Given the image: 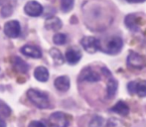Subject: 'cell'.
<instances>
[{"label": "cell", "mask_w": 146, "mask_h": 127, "mask_svg": "<svg viewBox=\"0 0 146 127\" xmlns=\"http://www.w3.org/2000/svg\"><path fill=\"white\" fill-rule=\"evenodd\" d=\"M27 97L38 108L45 109V108H48L50 106V100H49V97L47 96V95L43 93V91H38V89H28Z\"/></svg>", "instance_id": "cell-1"}, {"label": "cell", "mask_w": 146, "mask_h": 127, "mask_svg": "<svg viewBox=\"0 0 146 127\" xmlns=\"http://www.w3.org/2000/svg\"><path fill=\"white\" fill-rule=\"evenodd\" d=\"M48 124L49 127H68L70 120L63 112H54L49 116Z\"/></svg>", "instance_id": "cell-2"}, {"label": "cell", "mask_w": 146, "mask_h": 127, "mask_svg": "<svg viewBox=\"0 0 146 127\" xmlns=\"http://www.w3.org/2000/svg\"><path fill=\"white\" fill-rule=\"evenodd\" d=\"M81 45L83 48L85 49L86 52L90 53V54H94L100 49V42L96 38L92 36L84 37L81 41Z\"/></svg>", "instance_id": "cell-3"}, {"label": "cell", "mask_w": 146, "mask_h": 127, "mask_svg": "<svg viewBox=\"0 0 146 127\" xmlns=\"http://www.w3.org/2000/svg\"><path fill=\"white\" fill-rule=\"evenodd\" d=\"M127 91L130 95H138L140 97L146 96V81H133L128 83Z\"/></svg>", "instance_id": "cell-4"}, {"label": "cell", "mask_w": 146, "mask_h": 127, "mask_svg": "<svg viewBox=\"0 0 146 127\" xmlns=\"http://www.w3.org/2000/svg\"><path fill=\"white\" fill-rule=\"evenodd\" d=\"M122 46H123V41L120 37H116V36L111 37L108 40V44H106L104 52L110 55L118 54L121 51V49H122Z\"/></svg>", "instance_id": "cell-5"}, {"label": "cell", "mask_w": 146, "mask_h": 127, "mask_svg": "<svg viewBox=\"0 0 146 127\" xmlns=\"http://www.w3.org/2000/svg\"><path fill=\"white\" fill-rule=\"evenodd\" d=\"M4 33L9 38H17L21 33V26L16 20L8 21L4 25Z\"/></svg>", "instance_id": "cell-6"}, {"label": "cell", "mask_w": 146, "mask_h": 127, "mask_svg": "<svg viewBox=\"0 0 146 127\" xmlns=\"http://www.w3.org/2000/svg\"><path fill=\"white\" fill-rule=\"evenodd\" d=\"M24 12L31 17H38L43 13V6L35 0H30L24 6Z\"/></svg>", "instance_id": "cell-7"}, {"label": "cell", "mask_w": 146, "mask_h": 127, "mask_svg": "<svg viewBox=\"0 0 146 127\" xmlns=\"http://www.w3.org/2000/svg\"><path fill=\"white\" fill-rule=\"evenodd\" d=\"M80 79L90 81V83H96L100 79V75L96 71H94L90 67H88L82 71L81 75H80Z\"/></svg>", "instance_id": "cell-8"}, {"label": "cell", "mask_w": 146, "mask_h": 127, "mask_svg": "<svg viewBox=\"0 0 146 127\" xmlns=\"http://www.w3.org/2000/svg\"><path fill=\"white\" fill-rule=\"evenodd\" d=\"M127 65L132 69H142L145 65V61L140 55L132 52L127 57Z\"/></svg>", "instance_id": "cell-9"}, {"label": "cell", "mask_w": 146, "mask_h": 127, "mask_svg": "<svg viewBox=\"0 0 146 127\" xmlns=\"http://www.w3.org/2000/svg\"><path fill=\"white\" fill-rule=\"evenodd\" d=\"M65 58L69 64H71V65H76V64L79 63L80 60L82 59V53H81V51L76 48V47H72V48H69L67 50Z\"/></svg>", "instance_id": "cell-10"}, {"label": "cell", "mask_w": 146, "mask_h": 127, "mask_svg": "<svg viewBox=\"0 0 146 127\" xmlns=\"http://www.w3.org/2000/svg\"><path fill=\"white\" fill-rule=\"evenodd\" d=\"M21 53L25 56H28L33 59H40L42 57V52L37 46L33 45H26L21 48Z\"/></svg>", "instance_id": "cell-11"}, {"label": "cell", "mask_w": 146, "mask_h": 127, "mask_svg": "<svg viewBox=\"0 0 146 127\" xmlns=\"http://www.w3.org/2000/svg\"><path fill=\"white\" fill-rule=\"evenodd\" d=\"M54 85H55V87H56L58 91H67L68 89H70L71 83H70V79L67 75H61V77H57V79H55Z\"/></svg>", "instance_id": "cell-12"}, {"label": "cell", "mask_w": 146, "mask_h": 127, "mask_svg": "<svg viewBox=\"0 0 146 127\" xmlns=\"http://www.w3.org/2000/svg\"><path fill=\"white\" fill-rule=\"evenodd\" d=\"M45 28L50 31H59L62 28V21L58 17H49L45 21Z\"/></svg>", "instance_id": "cell-13"}, {"label": "cell", "mask_w": 146, "mask_h": 127, "mask_svg": "<svg viewBox=\"0 0 146 127\" xmlns=\"http://www.w3.org/2000/svg\"><path fill=\"white\" fill-rule=\"evenodd\" d=\"M129 106L126 104V102L122 101V100H119L116 104H114L111 108H110V111L117 113L121 116H126L129 113Z\"/></svg>", "instance_id": "cell-14"}, {"label": "cell", "mask_w": 146, "mask_h": 127, "mask_svg": "<svg viewBox=\"0 0 146 127\" xmlns=\"http://www.w3.org/2000/svg\"><path fill=\"white\" fill-rule=\"evenodd\" d=\"M34 77L38 81L45 83L49 79V71L45 67H37L34 71Z\"/></svg>", "instance_id": "cell-15"}, {"label": "cell", "mask_w": 146, "mask_h": 127, "mask_svg": "<svg viewBox=\"0 0 146 127\" xmlns=\"http://www.w3.org/2000/svg\"><path fill=\"white\" fill-rule=\"evenodd\" d=\"M117 81L112 77H110L108 81V87H106V95L108 98H112L117 91Z\"/></svg>", "instance_id": "cell-16"}, {"label": "cell", "mask_w": 146, "mask_h": 127, "mask_svg": "<svg viewBox=\"0 0 146 127\" xmlns=\"http://www.w3.org/2000/svg\"><path fill=\"white\" fill-rule=\"evenodd\" d=\"M13 65H14V67H15V69H17L19 73H26L28 71V69H29V67H28L27 64L20 58H14Z\"/></svg>", "instance_id": "cell-17"}, {"label": "cell", "mask_w": 146, "mask_h": 127, "mask_svg": "<svg viewBox=\"0 0 146 127\" xmlns=\"http://www.w3.org/2000/svg\"><path fill=\"white\" fill-rule=\"evenodd\" d=\"M50 55L52 57V59L54 60V62L56 65H63L65 62V58L62 55V53L60 52L57 48H53L50 50Z\"/></svg>", "instance_id": "cell-18"}, {"label": "cell", "mask_w": 146, "mask_h": 127, "mask_svg": "<svg viewBox=\"0 0 146 127\" xmlns=\"http://www.w3.org/2000/svg\"><path fill=\"white\" fill-rule=\"evenodd\" d=\"M125 24L126 26L132 31H137L138 30V24L136 22V17L135 15H128L125 18Z\"/></svg>", "instance_id": "cell-19"}, {"label": "cell", "mask_w": 146, "mask_h": 127, "mask_svg": "<svg viewBox=\"0 0 146 127\" xmlns=\"http://www.w3.org/2000/svg\"><path fill=\"white\" fill-rule=\"evenodd\" d=\"M104 119L102 117L98 115H96L92 118V120L90 121L88 127H104Z\"/></svg>", "instance_id": "cell-20"}, {"label": "cell", "mask_w": 146, "mask_h": 127, "mask_svg": "<svg viewBox=\"0 0 146 127\" xmlns=\"http://www.w3.org/2000/svg\"><path fill=\"white\" fill-rule=\"evenodd\" d=\"M11 114V109L4 101L0 100V118L8 117Z\"/></svg>", "instance_id": "cell-21"}, {"label": "cell", "mask_w": 146, "mask_h": 127, "mask_svg": "<svg viewBox=\"0 0 146 127\" xmlns=\"http://www.w3.org/2000/svg\"><path fill=\"white\" fill-rule=\"evenodd\" d=\"M74 0H61V9L63 12H70L74 7Z\"/></svg>", "instance_id": "cell-22"}, {"label": "cell", "mask_w": 146, "mask_h": 127, "mask_svg": "<svg viewBox=\"0 0 146 127\" xmlns=\"http://www.w3.org/2000/svg\"><path fill=\"white\" fill-rule=\"evenodd\" d=\"M53 42L56 45H64L67 43V36L65 34H62V33H57L53 37Z\"/></svg>", "instance_id": "cell-23"}, {"label": "cell", "mask_w": 146, "mask_h": 127, "mask_svg": "<svg viewBox=\"0 0 146 127\" xmlns=\"http://www.w3.org/2000/svg\"><path fill=\"white\" fill-rule=\"evenodd\" d=\"M12 12H13V8H12L11 5H8L7 4V5L3 6V7L1 8V15L3 16L4 18L11 15Z\"/></svg>", "instance_id": "cell-24"}, {"label": "cell", "mask_w": 146, "mask_h": 127, "mask_svg": "<svg viewBox=\"0 0 146 127\" xmlns=\"http://www.w3.org/2000/svg\"><path fill=\"white\" fill-rule=\"evenodd\" d=\"M28 127H46V125H45L43 122L35 120V121L30 122V124H29V126H28Z\"/></svg>", "instance_id": "cell-25"}, {"label": "cell", "mask_w": 146, "mask_h": 127, "mask_svg": "<svg viewBox=\"0 0 146 127\" xmlns=\"http://www.w3.org/2000/svg\"><path fill=\"white\" fill-rule=\"evenodd\" d=\"M117 125H118V122L113 120L112 118L108 122V127H117Z\"/></svg>", "instance_id": "cell-26"}, {"label": "cell", "mask_w": 146, "mask_h": 127, "mask_svg": "<svg viewBox=\"0 0 146 127\" xmlns=\"http://www.w3.org/2000/svg\"><path fill=\"white\" fill-rule=\"evenodd\" d=\"M130 3H140V2H144L145 0H127Z\"/></svg>", "instance_id": "cell-27"}, {"label": "cell", "mask_w": 146, "mask_h": 127, "mask_svg": "<svg viewBox=\"0 0 146 127\" xmlns=\"http://www.w3.org/2000/svg\"><path fill=\"white\" fill-rule=\"evenodd\" d=\"M0 127H6V122L2 118H0Z\"/></svg>", "instance_id": "cell-28"}]
</instances>
